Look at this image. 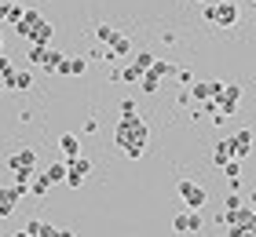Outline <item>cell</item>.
I'll return each instance as SVG.
<instances>
[{
  "label": "cell",
  "mask_w": 256,
  "mask_h": 237,
  "mask_svg": "<svg viewBox=\"0 0 256 237\" xmlns=\"http://www.w3.org/2000/svg\"><path fill=\"white\" fill-rule=\"evenodd\" d=\"M146 73H154L158 80H172V77H176V66H172L168 58H154V62H150V69H146Z\"/></svg>",
  "instance_id": "cell-11"
},
{
  "label": "cell",
  "mask_w": 256,
  "mask_h": 237,
  "mask_svg": "<svg viewBox=\"0 0 256 237\" xmlns=\"http://www.w3.org/2000/svg\"><path fill=\"white\" fill-rule=\"evenodd\" d=\"M176 102L183 106V110H190V106H194V99H190V88H180V95H176Z\"/></svg>",
  "instance_id": "cell-26"
},
{
  "label": "cell",
  "mask_w": 256,
  "mask_h": 237,
  "mask_svg": "<svg viewBox=\"0 0 256 237\" xmlns=\"http://www.w3.org/2000/svg\"><path fill=\"white\" fill-rule=\"evenodd\" d=\"M128 51H132V40H128L124 33H118V40L110 44V62H114V58H124Z\"/></svg>",
  "instance_id": "cell-16"
},
{
  "label": "cell",
  "mask_w": 256,
  "mask_h": 237,
  "mask_svg": "<svg viewBox=\"0 0 256 237\" xmlns=\"http://www.w3.org/2000/svg\"><path fill=\"white\" fill-rule=\"evenodd\" d=\"M11 69H15V66H11V58H4V55H0V77L8 80V77H11Z\"/></svg>",
  "instance_id": "cell-29"
},
{
  "label": "cell",
  "mask_w": 256,
  "mask_h": 237,
  "mask_svg": "<svg viewBox=\"0 0 256 237\" xmlns=\"http://www.w3.org/2000/svg\"><path fill=\"white\" fill-rule=\"evenodd\" d=\"M136 113H139V106H136L132 99H124V102H121V117H136Z\"/></svg>",
  "instance_id": "cell-28"
},
{
  "label": "cell",
  "mask_w": 256,
  "mask_h": 237,
  "mask_svg": "<svg viewBox=\"0 0 256 237\" xmlns=\"http://www.w3.org/2000/svg\"><path fill=\"white\" fill-rule=\"evenodd\" d=\"M0 44H4V33H0Z\"/></svg>",
  "instance_id": "cell-34"
},
{
  "label": "cell",
  "mask_w": 256,
  "mask_h": 237,
  "mask_svg": "<svg viewBox=\"0 0 256 237\" xmlns=\"http://www.w3.org/2000/svg\"><path fill=\"white\" fill-rule=\"evenodd\" d=\"M205 230V219H202V212L190 208V212H183V216L172 219V234H202Z\"/></svg>",
  "instance_id": "cell-7"
},
{
  "label": "cell",
  "mask_w": 256,
  "mask_h": 237,
  "mask_svg": "<svg viewBox=\"0 0 256 237\" xmlns=\"http://www.w3.org/2000/svg\"><path fill=\"white\" fill-rule=\"evenodd\" d=\"M84 73H88V58L62 55V62H59V77H84Z\"/></svg>",
  "instance_id": "cell-9"
},
{
  "label": "cell",
  "mask_w": 256,
  "mask_h": 237,
  "mask_svg": "<svg viewBox=\"0 0 256 237\" xmlns=\"http://www.w3.org/2000/svg\"><path fill=\"white\" fill-rule=\"evenodd\" d=\"M176 84L180 88H190L194 84V73H190V69H176Z\"/></svg>",
  "instance_id": "cell-25"
},
{
  "label": "cell",
  "mask_w": 256,
  "mask_h": 237,
  "mask_svg": "<svg viewBox=\"0 0 256 237\" xmlns=\"http://www.w3.org/2000/svg\"><path fill=\"white\" fill-rule=\"evenodd\" d=\"M22 234L26 237H55V227H48V223H40V219H30Z\"/></svg>",
  "instance_id": "cell-13"
},
{
  "label": "cell",
  "mask_w": 256,
  "mask_h": 237,
  "mask_svg": "<svg viewBox=\"0 0 256 237\" xmlns=\"http://www.w3.org/2000/svg\"><path fill=\"white\" fill-rule=\"evenodd\" d=\"M8 172L15 175V183H30L33 172H37V153H33L30 146L18 150V153H11V157H8Z\"/></svg>",
  "instance_id": "cell-3"
},
{
  "label": "cell",
  "mask_w": 256,
  "mask_h": 237,
  "mask_svg": "<svg viewBox=\"0 0 256 237\" xmlns=\"http://www.w3.org/2000/svg\"><path fill=\"white\" fill-rule=\"evenodd\" d=\"M4 91H8V88H4V84H0V95H4Z\"/></svg>",
  "instance_id": "cell-33"
},
{
  "label": "cell",
  "mask_w": 256,
  "mask_h": 237,
  "mask_svg": "<svg viewBox=\"0 0 256 237\" xmlns=\"http://www.w3.org/2000/svg\"><path fill=\"white\" fill-rule=\"evenodd\" d=\"M22 15H26V7H18V4H8V15H4V22H8V26H15V22H18Z\"/></svg>",
  "instance_id": "cell-24"
},
{
  "label": "cell",
  "mask_w": 256,
  "mask_h": 237,
  "mask_svg": "<svg viewBox=\"0 0 256 237\" xmlns=\"http://www.w3.org/2000/svg\"><path fill=\"white\" fill-rule=\"evenodd\" d=\"M48 190H52L48 175H44V172H33V179H30V197H44Z\"/></svg>",
  "instance_id": "cell-14"
},
{
  "label": "cell",
  "mask_w": 256,
  "mask_h": 237,
  "mask_svg": "<svg viewBox=\"0 0 256 237\" xmlns=\"http://www.w3.org/2000/svg\"><path fill=\"white\" fill-rule=\"evenodd\" d=\"M246 205H249V208H252V212H256V190H252V194H249V197H246Z\"/></svg>",
  "instance_id": "cell-31"
},
{
  "label": "cell",
  "mask_w": 256,
  "mask_h": 237,
  "mask_svg": "<svg viewBox=\"0 0 256 237\" xmlns=\"http://www.w3.org/2000/svg\"><path fill=\"white\" fill-rule=\"evenodd\" d=\"M212 161H216V168H220V164H227V161H230V150H227V139H224V142H216V146H212Z\"/></svg>",
  "instance_id": "cell-20"
},
{
  "label": "cell",
  "mask_w": 256,
  "mask_h": 237,
  "mask_svg": "<svg viewBox=\"0 0 256 237\" xmlns=\"http://www.w3.org/2000/svg\"><path fill=\"white\" fill-rule=\"evenodd\" d=\"M202 4H205V0H202Z\"/></svg>",
  "instance_id": "cell-35"
},
{
  "label": "cell",
  "mask_w": 256,
  "mask_h": 237,
  "mask_svg": "<svg viewBox=\"0 0 256 237\" xmlns=\"http://www.w3.org/2000/svg\"><path fill=\"white\" fill-rule=\"evenodd\" d=\"M4 88H11V91H30L33 88V73H30V69H11V77L4 80Z\"/></svg>",
  "instance_id": "cell-10"
},
{
  "label": "cell",
  "mask_w": 256,
  "mask_h": 237,
  "mask_svg": "<svg viewBox=\"0 0 256 237\" xmlns=\"http://www.w3.org/2000/svg\"><path fill=\"white\" fill-rule=\"evenodd\" d=\"M59 62H62V51H55V47L48 44V47H44V58H40V66L48 69V73H59Z\"/></svg>",
  "instance_id": "cell-15"
},
{
  "label": "cell",
  "mask_w": 256,
  "mask_h": 237,
  "mask_svg": "<svg viewBox=\"0 0 256 237\" xmlns=\"http://www.w3.org/2000/svg\"><path fill=\"white\" fill-rule=\"evenodd\" d=\"M44 47H48V44H44ZM44 47H40V44H33V47H30V62H33V66H40V58H44Z\"/></svg>",
  "instance_id": "cell-27"
},
{
  "label": "cell",
  "mask_w": 256,
  "mask_h": 237,
  "mask_svg": "<svg viewBox=\"0 0 256 237\" xmlns=\"http://www.w3.org/2000/svg\"><path fill=\"white\" fill-rule=\"evenodd\" d=\"M227 150H230V157H234V161H246L249 153H252V128L234 132V135L227 139Z\"/></svg>",
  "instance_id": "cell-6"
},
{
  "label": "cell",
  "mask_w": 256,
  "mask_h": 237,
  "mask_svg": "<svg viewBox=\"0 0 256 237\" xmlns=\"http://www.w3.org/2000/svg\"><path fill=\"white\" fill-rule=\"evenodd\" d=\"M176 194L183 197V205H187V208H202L205 201H208L205 186H202V183H194V179H180V183H176Z\"/></svg>",
  "instance_id": "cell-4"
},
{
  "label": "cell",
  "mask_w": 256,
  "mask_h": 237,
  "mask_svg": "<svg viewBox=\"0 0 256 237\" xmlns=\"http://www.w3.org/2000/svg\"><path fill=\"white\" fill-rule=\"evenodd\" d=\"M220 168H224V175H227V179H238V175H242V161H234V157H230L227 164H220Z\"/></svg>",
  "instance_id": "cell-23"
},
{
  "label": "cell",
  "mask_w": 256,
  "mask_h": 237,
  "mask_svg": "<svg viewBox=\"0 0 256 237\" xmlns=\"http://www.w3.org/2000/svg\"><path fill=\"white\" fill-rule=\"evenodd\" d=\"M88 172H92V161L88 157H70L66 161V186L70 190H77V186H84V179H88Z\"/></svg>",
  "instance_id": "cell-5"
},
{
  "label": "cell",
  "mask_w": 256,
  "mask_h": 237,
  "mask_svg": "<svg viewBox=\"0 0 256 237\" xmlns=\"http://www.w3.org/2000/svg\"><path fill=\"white\" fill-rule=\"evenodd\" d=\"M99 132V121H96V117H88V121H84V135H96Z\"/></svg>",
  "instance_id": "cell-30"
},
{
  "label": "cell",
  "mask_w": 256,
  "mask_h": 237,
  "mask_svg": "<svg viewBox=\"0 0 256 237\" xmlns=\"http://www.w3.org/2000/svg\"><path fill=\"white\" fill-rule=\"evenodd\" d=\"M96 37H99V44H114V40H118V29H114V26H106V22H102V26H96Z\"/></svg>",
  "instance_id": "cell-18"
},
{
  "label": "cell",
  "mask_w": 256,
  "mask_h": 237,
  "mask_svg": "<svg viewBox=\"0 0 256 237\" xmlns=\"http://www.w3.org/2000/svg\"><path fill=\"white\" fill-rule=\"evenodd\" d=\"M242 18V11L234 0H220V4H205V22H212L220 29H234Z\"/></svg>",
  "instance_id": "cell-2"
},
{
  "label": "cell",
  "mask_w": 256,
  "mask_h": 237,
  "mask_svg": "<svg viewBox=\"0 0 256 237\" xmlns=\"http://www.w3.org/2000/svg\"><path fill=\"white\" fill-rule=\"evenodd\" d=\"M139 88H143V91H146V95H154V91H158V88H161V80H158V77H154V73H143V77H139Z\"/></svg>",
  "instance_id": "cell-21"
},
{
  "label": "cell",
  "mask_w": 256,
  "mask_h": 237,
  "mask_svg": "<svg viewBox=\"0 0 256 237\" xmlns=\"http://www.w3.org/2000/svg\"><path fill=\"white\" fill-rule=\"evenodd\" d=\"M4 15H8V4H0V22H4Z\"/></svg>",
  "instance_id": "cell-32"
},
{
  "label": "cell",
  "mask_w": 256,
  "mask_h": 237,
  "mask_svg": "<svg viewBox=\"0 0 256 237\" xmlns=\"http://www.w3.org/2000/svg\"><path fill=\"white\" fill-rule=\"evenodd\" d=\"M59 150H62V161H70V157H77V153H80V139H77L74 132H66V135L59 139Z\"/></svg>",
  "instance_id": "cell-12"
},
{
  "label": "cell",
  "mask_w": 256,
  "mask_h": 237,
  "mask_svg": "<svg viewBox=\"0 0 256 237\" xmlns=\"http://www.w3.org/2000/svg\"><path fill=\"white\" fill-rule=\"evenodd\" d=\"M150 62H154V55H150V51H136V58H132V66H136V69H143V73L150 69Z\"/></svg>",
  "instance_id": "cell-22"
},
{
  "label": "cell",
  "mask_w": 256,
  "mask_h": 237,
  "mask_svg": "<svg viewBox=\"0 0 256 237\" xmlns=\"http://www.w3.org/2000/svg\"><path fill=\"white\" fill-rule=\"evenodd\" d=\"M114 142H118V150L124 153L128 161H139L146 153V142H150V128L143 117H121V124H118V132H114Z\"/></svg>",
  "instance_id": "cell-1"
},
{
  "label": "cell",
  "mask_w": 256,
  "mask_h": 237,
  "mask_svg": "<svg viewBox=\"0 0 256 237\" xmlns=\"http://www.w3.org/2000/svg\"><path fill=\"white\" fill-rule=\"evenodd\" d=\"M30 44H52V26H48V22H40V26H37V33H33V37H30Z\"/></svg>",
  "instance_id": "cell-17"
},
{
  "label": "cell",
  "mask_w": 256,
  "mask_h": 237,
  "mask_svg": "<svg viewBox=\"0 0 256 237\" xmlns=\"http://www.w3.org/2000/svg\"><path fill=\"white\" fill-rule=\"evenodd\" d=\"M40 22H44V15H40V11H33V7H26V15H22L18 22H15V33H18V37H33V33H37V26H40Z\"/></svg>",
  "instance_id": "cell-8"
},
{
  "label": "cell",
  "mask_w": 256,
  "mask_h": 237,
  "mask_svg": "<svg viewBox=\"0 0 256 237\" xmlns=\"http://www.w3.org/2000/svg\"><path fill=\"white\" fill-rule=\"evenodd\" d=\"M44 175H48V183H52V186H55V183H66V161H59V164H52V168L44 172Z\"/></svg>",
  "instance_id": "cell-19"
}]
</instances>
